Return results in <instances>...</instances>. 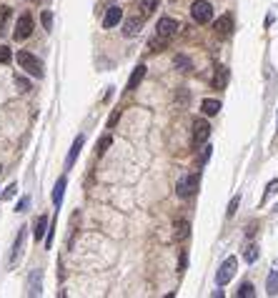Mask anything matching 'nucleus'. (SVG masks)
I'll use <instances>...</instances> for the list:
<instances>
[{"mask_svg":"<svg viewBox=\"0 0 278 298\" xmlns=\"http://www.w3.org/2000/svg\"><path fill=\"white\" fill-rule=\"evenodd\" d=\"M198 183H201V170H190V173H181L178 183H176V193L178 198H190L198 191Z\"/></svg>","mask_w":278,"mask_h":298,"instance_id":"f257e3e1","label":"nucleus"},{"mask_svg":"<svg viewBox=\"0 0 278 298\" xmlns=\"http://www.w3.org/2000/svg\"><path fill=\"white\" fill-rule=\"evenodd\" d=\"M18 63H20V68H23L25 73H30L33 78H43V76H46L43 63L38 60L33 53H28V50H18Z\"/></svg>","mask_w":278,"mask_h":298,"instance_id":"f03ea898","label":"nucleus"},{"mask_svg":"<svg viewBox=\"0 0 278 298\" xmlns=\"http://www.w3.org/2000/svg\"><path fill=\"white\" fill-rule=\"evenodd\" d=\"M190 18L198 25H208L213 20V8H211L208 0H195V3L190 5Z\"/></svg>","mask_w":278,"mask_h":298,"instance_id":"7ed1b4c3","label":"nucleus"},{"mask_svg":"<svg viewBox=\"0 0 278 298\" xmlns=\"http://www.w3.org/2000/svg\"><path fill=\"white\" fill-rule=\"evenodd\" d=\"M235 268H238V258L235 255H228L223 263L218 266V273H216V283L218 286H226L233 276H235Z\"/></svg>","mask_w":278,"mask_h":298,"instance_id":"20e7f679","label":"nucleus"},{"mask_svg":"<svg viewBox=\"0 0 278 298\" xmlns=\"http://www.w3.org/2000/svg\"><path fill=\"white\" fill-rule=\"evenodd\" d=\"M208 135H211V123H208L206 118H195V121H193V145H195V148L203 145V143L208 140Z\"/></svg>","mask_w":278,"mask_h":298,"instance_id":"39448f33","label":"nucleus"},{"mask_svg":"<svg viewBox=\"0 0 278 298\" xmlns=\"http://www.w3.org/2000/svg\"><path fill=\"white\" fill-rule=\"evenodd\" d=\"M30 33H33V15L30 13H23L15 23V33H13V38L15 41H25L30 38Z\"/></svg>","mask_w":278,"mask_h":298,"instance_id":"423d86ee","label":"nucleus"},{"mask_svg":"<svg viewBox=\"0 0 278 298\" xmlns=\"http://www.w3.org/2000/svg\"><path fill=\"white\" fill-rule=\"evenodd\" d=\"M178 33V20H173V18H161V20H158V38H166V41H171L173 38V35Z\"/></svg>","mask_w":278,"mask_h":298,"instance_id":"0eeeda50","label":"nucleus"},{"mask_svg":"<svg viewBox=\"0 0 278 298\" xmlns=\"http://www.w3.org/2000/svg\"><path fill=\"white\" fill-rule=\"evenodd\" d=\"M43 293V271L35 268L28 278V296H41Z\"/></svg>","mask_w":278,"mask_h":298,"instance_id":"6e6552de","label":"nucleus"},{"mask_svg":"<svg viewBox=\"0 0 278 298\" xmlns=\"http://www.w3.org/2000/svg\"><path fill=\"white\" fill-rule=\"evenodd\" d=\"M213 30H216V35H221V38H228V35L233 33V18L226 13V15H221L216 23H213Z\"/></svg>","mask_w":278,"mask_h":298,"instance_id":"1a4fd4ad","label":"nucleus"},{"mask_svg":"<svg viewBox=\"0 0 278 298\" xmlns=\"http://www.w3.org/2000/svg\"><path fill=\"white\" fill-rule=\"evenodd\" d=\"M121 20H123V8L113 5V8H108V13H105V18H103V28H115Z\"/></svg>","mask_w":278,"mask_h":298,"instance_id":"9d476101","label":"nucleus"},{"mask_svg":"<svg viewBox=\"0 0 278 298\" xmlns=\"http://www.w3.org/2000/svg\"><path fill=\"white\" fill-rule=\"evenodd\" d=\"M25 226L18 231V238H15V243H13V255H10V266H15L18 260H20V255H23V243H25Z\"/></svg>","mask_w":278,"mask_h":298,"instance_id":"9b49d317","label":"nucleus"},{"mask_svg":"<svg viewBox=\"0 0 278 298\" xmlns=\"http://www.w3.org/2000/svg\"><path fill=\"white\" fill-rule=\"evenodd\" d=\"M140 28H143V18H128L126 25H123V35L126 38H136L140 33Z\"/></svg>","mask_w":278,"mask_h":298,"instance_id":"f8f14e48","label":"nucleus"},{"mask_svg":"<svg viewBox=\"0 0 278 298\" xmlns=\"http://www.w3.org/2000/svg\"><path fill=\"white\" fill-rule=\"evenodd\" d=\"M143 78H145V65L140 63V65H138V68L131 73V78H128V85H126V90H128V93H131V90H136V88L140 85V81H143Z\"/></svg>","mask_w":278,"mask_h":298,"instance_id":"ddd939ff","label":"nucleus"},{"mask_svg":"<svg viewBox=\"0 0 278 298\" xmlns=\"http://www.w3.org/2000/svg\"><path fill=\"white\" fill-rule=\"evenodd\" d=\"M226 85H228V68L218 65L216 73H213V88H216V90H223Z\"/></svg>","mask_w":278,"mask_h":298,"instance_id":"4468645a","label":"nucleus"},{"mask_svg":"<svg viewBox=\"0 0 278 298\" xmlns=\"http://www.w3.org/2000/svg\"><path fill=\"white\" fill-rule=\"evenodd\" d=\"M83 143H86V135H78V138L73 140V145H70V153H68V161H65V166H68V168L75 163V158H78V153H81Z\"/></svg>","mask_w":278,"mask_h":298,"instance_id":"2eb2a0df","label":"nucleus"},{"mask_svg":"<svg viewBox=\"0 0 278 298\" xmlns=\"http://www.w3.org/2000/svg\"><path fill=\"white\" fill-rule=\"evenodd\" d=\"M46 233H48V215H38V220H35V231H33V238H35V241H43V238H46Z\"/></svg>","mask_w":278,"mask_h":298,"instance_id":"dca6fc26","label":"nucleus"},{"mask_svg":"<svg viewBox=\"0 0 278 298\" xmlns=\"http://www.w3.org/2000/svg\"><path fill=\"white\" fill-rule=\"evenodd\" d=\"M65 185H68V178H65V175H60V178H58V183H55V188H53V203H55V208H60V203H63Z\"/></svg>","mask_w":278,"mask_h":298,"instance_id":"f3484780","label":"nucleus"},{"mask_svg":"<svg viewBox=\"0 0 278 298\" xmlns=\"http://www.w3.org/2000/svg\"><path fill=\"white\" fill-rule=\"evenodd\" d=\"M201 110L206 116H218V110H221V100H216V98H206L203 103H201Z\"/></svg>","mask_w":278,"mask_h":298,"instance_id":"a211bd4d","label":"nucleus"},{"mask_svg":"<svg viewBox=\"0 0 278 298\" xmlns=\"http://www.w3.org/2000/svg\"><path fill=\"white\" fill-rule=\"evenodd\" d=\"M266 293H268V296H278V271H271V273H268Z\"/></svg>","mask_w":278,"mask_h":298,"instance_id":"6ab92c4d","label":"nucleus"},{"mask_svg":"<svg viewBox=\"0 0 278 298\" xmlns=\"http://www.w3.org/2000/svg\"><path fill=\"white\" fill-rule=\"evenodd\" d=\"M276 193H278V178H273V180L266 185V193H263V198H261V206H266V203H268Z\"/></svg>","mask_w":278,"mask_h":298,"instance_id":"aec40b11","label":"nucleus"},{"mask_svg":"<svg viewBox=\"0 0 278 298\" xmlns=\"http://www.w3.org/2000/svg\"><path fill=\"white\" fill-rule=\"evenodd\" d=\"M188 233H190V223L188 220H178L176 223V238L183 241V238H188Z\"/></svg>","mask_w":278,"mask_h":298,"instance_id":"412c9836","label":"nucleus"},{"mask_svg":"<svg viewBox=\"0 0 278 298\" xmlns=\"http://www.w3.org/2000/svg\"><path fill=\"white\" fill-rule=\"evenodd\" d=\"M173 65H176L178 70H183V73H188V70L193 68V63H190L185 55H176V58H173Z\"/></svg>","mask_w":278,"mask_h":298,"instance_id":"4be33fe9","label":"nucleus"},{"mask_svg":"<svg viewBox=\"0 0 278 298\" xmlns=\"http://www.w3.org/2000/svg\"><path fill=\"white\" fill-rule=\"evenodd\" d=\"M243 258H246V263H256V258H258V246L248 243L246 251H243Z\"/></svg>","mask_w":278,"mask_h":298,"instance_id":"5701e85b","label":"nucleus"},{"mask_svg":"<svg viewBox=\"0 0 278 298\" xmlns=\"http://www.w3.org/2000/svg\"><path fill=\"white\" fill-rule=\"evenodd\" d=\"M155 8H158V0H140V13H143V18H148Z\"/></svg>","mask_w":278,"mask_h":298,"instance_id":"b1692460","label":"nucleus"},{"mask_svg":"<svg viewBox=\"0 0 278 298\" xmlns=\"http://www.w3.org/2000/svg\"><path fill=\"white\" fill-rule=\"evenodd\" d=\"M253 296H256L253 283H243L241 288H238V298H253Z\"/></svg>","mask_w":278,"mask_h":298,"instance_id":"393cba45","label":"nucleus"},{"mask_svg":"<svg viewBox=\"0 0 278 298\" xmlns=\"http://www.w3.org/2000/svg\"><path fill=\"white\" fill-rule=\"evenodd\" d=\"M238 206H241V196H233V198H231V203H228L226 215H228V218H233V215H235V211H238Z\"/></svg>","mask_w":278,"mask_h":298,"instance_id":"a878e982","label":"nucleus"},{"mask_svg":"<svg viewBox=\"0 0 278 298\" xmlns=\"http://www.w3.org/2000/svg\"><path fill=\"white\" fill-rule=\"evenodd\" d=\"M8 18H10V8L3 5V8H0V33H5V23H8Z\"/></svg>","mask_w":278,"mask_h":298,"instance_id":"bb28decb","label":"nucleus"},{"mask_svg":"<svg viewBox=\"0 0 278 298\" xmlns=\"http://www.w3.org/2000/svg\"><path fill=\"white\" fill-rule=\"evenodd\" d=\"M110 143H113V140H110V135H103V138H100V143H98V148H95V151H98V156H103V153L108 151V148H110Z\"/></svg>","mask_w":278,"mask_h":298,"instance_id":"cd10ccee","label":"nucleus"},{"mask_svg":"<svg viewBox=\"0 0 278 298\" xmlns=\"http://www.w3.org/2000/svg\"><path fill=\"white\" fill-rule=\"evenodd\" d=\"M10 58H13L10 48H5V45H0V65H5V63H10Z\"/></svg>","mask_w":278,"mask_h":298,"instance_id":"c85d7f7f","label":"nucleus"},{"mask_svg":"<svg viewBox=\"0 0 278 298\" xmlns=\"http://www.w3.org/2000/svg\"><path fill=\"white\" fill-rule=\"evenodd\" d=\"M15 193H18V185H15V183H10L8 188L3 191V201H10V198H15Z\"/></svg>","mask_w":278,"mask_h":298,"instance_id":"c756f323","label":"nucleus"},{"mask_svg":"<svg viewBox=\"0 0 278 298\" xmlns=\"http://www.w3.org/2000/svg\"><path fill=\"white\" fill-rule=\"evenodd\" d=\"M43 28H46V30L53 28V13H50V10H43Z\"/></svg>","mask_w":278,"mask_h":298,"instance_id":"7c9ffc66","label":"nucleus"},{"mask_svg":"<svg viewBox=\"0 0 278 298\" xmlns=\"http://www.w3.org/2000/svg\"><path fill=\"white\" fill-rule=\"evenodd\" d=\"M15 85H18V88H20L23 93H28V90H30V83H28V81H25L23 76H15Z\"/></svg>","mask_w":278,"mask_h":298,"instance_id":"2f4dec72","label":"nucleus"},{"mask_svg":"<svg viewBox=\"0 0 278 298\" xmlns=\"http://www.w3.org/2000/svg\"><path fill=\"white\" fill-rule=\"evenodd\" d=\"M28 208H30V198H20V201H18V206H15V211H18V213H25Z\"/></svg>","mask_w":278,"mask_h":298,"instance_id":"473e14b6","label":"nucleus"},{"mask_svg":"<svg viewBox=\"0 0 278 298\" xmlns=\"http://www.w3.org/2000/svg\"><path fill=\"white\" fill-rule=\"evenodd\" d=\"M118 118H121V110H115V113L110 116V121H108V128H113V126L118 123Z\"/></svg>","mask_w":278,"mask_h":298,"instance_id":"72a5a7b5","label":"nucleus"},{"mask_svg":"<svg viewBox=\"0 0 278 298\" xmlns=\"http://www.w3.org/2000/svg\"><path fill=\"white\" fill-rule=\"evenodd\" d=\"M185 266H188V253L183 251V253H181V271H183Z\"/></svg>","mask_w":278,"mask_h":298,"instance_id":"f704fd0d","label":"nucleus"}]
</instances>
